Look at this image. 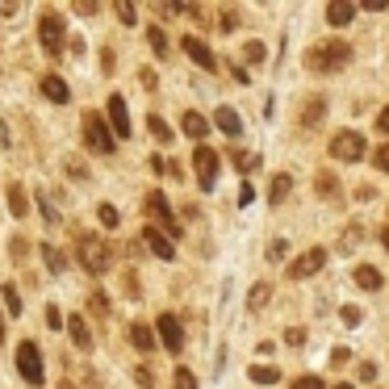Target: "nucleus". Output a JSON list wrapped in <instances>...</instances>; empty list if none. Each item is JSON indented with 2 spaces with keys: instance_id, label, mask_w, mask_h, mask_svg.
Segmentation results:
<instances>
[{
  "instance_id": "1",
  "label": "nucleus",
  "mask_w": 389,
  "mask_h": 389,
  "mask_svg": "<svg viewBox=\"0 0 389 389\" xmlns=\"http://www.w3.org/2000/svg\"><path fill=\"white\" fill-rule=\"evenodd\" d=\"M76 260L84 264V272L105 276L109 268H114V247H109L101 235H80L76 231Z\"/></svg>"
},
{
  "instance_id": "2",
  "label": "nucleus",
  "mask_w": 389,
  "mask_h": 389,
  "mask_svg": "<svg viewBox=\"0 0 389 389\" xmlns=\"http://www.w3.org/2000/svg\"><path fill=\"white\" fill-rule=\"evenodd\" d=\"M344 63H352V46L339 42V38L318 42V46H310V54H306V67H310V72H339Z\"/></svg>"
},
{
  "instance_id": "3",
  "label": "nucleus",
  "mask_w": 389,
  "mask_h": 389,
  "mask_svg": "<svg viewBox=\"0 0 389 389\" xmlns=\"http://www.w3.org/2000/svg\"><path fill=\"white\" fill-rule=\"evenodd\" d=\"M38 42H42V50L50 54V59H59V54H63L67 30H63V17L54 13V9H46V13L38 17Z\"/></svg>"
},
{
  "instance_id": "4",
  "label": "nucleus",
  "mask_w": 389,
  "mask_h": 389,
  "mask_svg": "<svg viewBox=\"0 0 389 389\" xmlns=\"http://www.w3.org/2000/svg\"><path fill=\"white\" fill-rule=\"evenodd\" d=\"M84 143H88L96 155H109L118 138L109 134V126H105V118H101V114H84Z\"/></svg>"
},
{
  "instance_id": "5",
  "label": "nucleus",
  "mask_w": 389,
  "mask_h": 389,
  "mask_svg": "<svg viewBox=\"0 0 389 389\" xmlns=\"http://www.w3.org/2000/svg\"><path fill=\"white\" fill-rule=\"evenodd\" d=\"M17 372H21L30 385H42V381H46V368H42V352H38V344L25 339V344L17 348Z\"/></svg>"
},
{
  "instance_id": "6",
  "label": "nucleus",
  "mask_w": 389,
  "mask_h": 389,
  "mask_svg": "<svg viewBox=\"0 0 389 389\" xmlns=\"http://www.w3.org/2000/svg\"><path fill=\"white\" fill-rule=\"evenodd\" d=\"M330 155L344 159V163L364 159V134H360V130H339L335 138H330Z\"/></svg>"
},
{
  "instance_id": "7",
  "label": "nucleus",
  "mask_w": 389,
  "mask_h": 389,
  "mask_svg": "<svg viewBox=\"0 0 389 389\" xmlns=\"http://www.w3.org/2000/svg\"><path fill=\"white\" fill-rule=\"evenodd\" d=\"M143 213L159 222V227H163V235H180V231H176V218H172V205H168V197H163V193H147Z\"/></svg>"
},
{
  "instance_id": "8",
  "label": "nucleus",
  "mask_w": 389,
  "mask_h": 389,
  "mask_svg": "<svg viewBox=\"0 0 389 389\" xmlns=\"http://www.w3.org/2000/svg\"><path fill=\"white\" fill-rule=\"evenodd\" d=\"M193 163H197V185L209 193V189L218 185V163H222L218 151H213V147H197V151H193Z\"/></svg>"
},
{
  "instance_id": "9",
  "label": "nucleus",
  "mask_w": 389,
  "mask_h": 389,
  "mask_svg": "<svg viewBox=\"0 0 389 389\" xmlns=\"http://www.w3.org/2000/svg\"><path fill=\"white\" fill-rule=\"evenodd\" d=\"M155 330H159V344L168 348L172 356H180V348H185V330H180V318H176V314H159Z\"/></svg>"
},
{
  "instance_id": "10",
  "label": "nucleus",
  "mask_w": 389,
  "mask_h": 389,
  "mask_svg": "<svg viewBox=\"0 0 389 389\" xmlns=\"http://www.w3.org/2000/svg\"><path fill=\"white\" fill-rule=\"evenodd\" d=\"M109 134H114V138H130L134 130H130V109H126V101L114 92V96H109Z\"/></svg>"
},
{
  "instance_id": "11",
  "label": "nucleus",
  "mask_w": 389,
  "mask_h": 389,
  "mask_svg": "<svg viewBox=\"0 0 389 389\" xmlns=\"http://www.w3.org/2000/svg\"><path fill=\"white\" fill-rule=\"evenodd\" d=\"M322 264H326V251H322V247H310L306 255H297V260L289 264V281H306V276H314Z\"/></svg>"
},
{
  "instance_id": "12",
  "label": "nucleus",
  "mask_w": 389,
  "mask_h": 389,
  "mask_svg": "<svg viewBox=\"0 0 389 389\" xmlns=\"http://www.w3.org/2000/svg\"><path fill=\"white\" fill-rule=\"evenodd\" d=\"M180 50L189 54V59H193V63H197L201 72H213V67H218V59H213V50H209V46L201 42V38H193V34H185V38H180Z\"/></svg>"
},
{
  "instance_id": "13",
  "label": "nucleus",
  "mask_w": 389,
  "mask_h": 389,
  "mask_svg": "<svg viewBox=\"0 0 389 389\" xmlns=\"http://www.w3.org/2000/svg\"><path fill=\"white\" fill-rule=\"evenodd\" d=\"M143 243H147V251L159 255V260H176V243L163 235L159 227H147V231H143Z\"/></svg>"
},
{
  "instance_id": "14",
  "label": "nucleus",
  "mask_w": 389,
  "mask_h": 389,
  "mask_svg": "<svg viewBox=\"0 0 389 389\" xmlns=\"http://www.w3.org/2000/svg\"><path fill=\"white\" fill-rule=\"evenodd\" d=\"M42 96H46L50 105H67V101H72V88H67L63 76H54V72H50V76H42Z\"/></svg>"
},
{
  "instance_id": "15",
  "label": "nucleus",
  "mask_w": 389,
  "mask_h": 389,
  "mask_svg": "<svg viewBox=\"0 0 389 389\" xmlns=\"http://www.w3.org/2000/svg\"><path fill=\"white\" fill-rule=\"evenodd\" d=\"M213 122H218V130L227 134V138H239L243 134V118L235 114L231 105H222V109H213Z\"/></svg>"
},
{
  "instance_id": "16",
  "label": "nucleus",
  "mask_w": 389,
  "mask_h": 389,
  "mask_svg": "<svg viewBox=\"0 0 389 389\" xmlns=\"http://www.w3.org/2000/svg\"><path fill=\"white\" fill-rule=\"evenodd\" d=\"M67 335H72V344H76L80 352H88V348H92V330H88V322H84L80 314H72V318H67Z\"/></svg>"
},
{
  "instance_id": "17",
  "label": "nucleus",
  "mask_w": 389,
  "mask_h": 389,
  "mask_svg": "<svg viewBox=\"0 0 389 389\" xmlns=\"http://www.w3.org/2000/svg\"><path fill=\"white\" fill-rule=\"evenodd\" d=\"M289 193H293V176L276 172V176H272V185H268V201H272V205H281V201H285Z\"/></svg>"
},
{
  "instance_id": "18",
  "label": "nucleus",
  "mask_w": 389,
  "mask_h": 389,
  "mask_svg": "<svg viewBox=\"0 0 389 389\" xmlns=\"http://www.w3.org/2000/svg\"><path fill=\"white\" fill-rule=\"evenodd\" d=\"M180 126H185V134H189V138H197V143H201V138L209 134V122H205V118L197 114V109H189V114L180 118Z\"/></svg>"
},
{
  "instance_id": "19",
  "label": "nucleus",
  "mask_w": 389,
  "mask_h": 389,
  "mask_svg": "<svg viewBox=\"0 0 389 389\" xmlns=\"http://www.w3.org/2000/svg\"><path fill=\"white\" fill-rule=\"evenodd\" d=\"M130 344H134L138 352H151V348H155V330H151L147 322H134V326H130Z\"/></svg>"
},
{
  "instance_id": "20",
  "label": "nucleus",
  "mask_w": 389,
  "mask_h": 389,
  "mask_svg": "<svg viewBox=\"0 0 389 389\" xmlns=\"http://www.w3.org/2000/svg\"><path fill=\"white\" fill-rule=\"evenodd\" d=\"M352 17H356V5H348V0H339V5L326 9V21H330V25H348Z\"/></svg>"
},
{
  "instance_id": "21",
  "label": "nucleus",
  "mask_w": 389,
  "mask_h": 389,
  "mask_svg": "<svg viewBox=\"0 0 389 389\" xmlns=\"http://www.w3.org/2000/svg\"><path fill=\"white\" fill-rule=\"evenodd\" d=\"M322 114H326V101H322V96H314V101L302 109V126H306V130H310V126H318V122H322Z\"/></svg>"
},
{
  "instance_id": "22",
  "label": "nucleus",
  "mask_w": 389,
  "mask_h": 389,
  "mask_svg": "<svg viewBox=\"0 0 389 389\" xmlns=\"http://www.w3.org/2000/svg\"><path fill=\"white\" fill-rule=\"evenodd\" d=\"M356 285H360V289H368V293H372V289H381V272H377L372 264H360V268H356Z\"/></svg>"
},
{
  "instance_id": "23",
  "label": "nucleus",
  "mask_w": 389,
  "mask_h": 389,
  "mask_svg": "<svg viewBox=\"0 0 389 389\" xmlns=\"http://www.w3.org/2000/svg\"><path fill=\"white\" fill-rule=\"evenodd\" d=\"M268 302H272V285H268V281L251 285V293H247V310H264Z\"/></svg>"
},
{
  "instance_id": "24",
  "label": "nucleus",
  "mask_w": 389,
  "mask_h": 389,
  "mask_svg": "<svg viewBox=\"0 0 389 389\" xmlns=\"http://www.w3.org/2000/svg\"><path fill=\"white\" fill-rule=\"evenodd\" d=\"M147 130H151V138H155V143H172V134H176L168 122H163V118H155V114L147 118Z\"/></svg>"
},
{
  "instance_id": "25",
  "label": "nucleus",
  "mask_w": 389,
  "mask_h": 389,
  "mask_svg": "<svg viewBox=\"0 0 389 389\" xmlns=\"http://www.w3.org/2000/svg\"><path fill=\"white\" fill-rule=\"evenodd\" d=\"M251 381H255V385H276V381H281V368H272V364H251Z\"/></svg>"
},
{
  "instance_id": "26",
  "label": "nucleus",
  "mask_w": 389,
  "mask_h": 389,
  "mask_svg": "<svg viewBox=\"0 0 389 389\" xmlns=\"http://www.w3.org/2000/svg\"><path fill=\"white\" fill-rule=\"evenodd\" d=\"M42 260H46V272L63 276V268H67V264H63V251H59V247H46V243H42Z\"/></svg>"
},
{
  "instance_id": "27",
  "label": "nucleus",
  "mask_w": 389,
  "mask_h": 389,
  "mask_svg": "<svg viewBox=\"0 0 389 389\" xmlns=\"http://www.w3.org/2000/svg\"><path fill=\"white\" fill-rule=\"evenodd\" d=\"M314 189H318V197H335V193H339V180L330 176V172H318V176H314Z\"/></svg>"
},
{
  "instance_id": "28",
  "label": "nucleus",
  "mask_w": 389,
  "mask_h": 389,
  "mask_svg": "<svg viewBox=\"0 0 389 389\" xmlns=\"http://www.w3.org/2000/svg\"><path fill=\"white\" fill-rule=\"evenodd\" d=\"M147 42H151V50L159 54V59L168 54V38H163V30H159V25H147Z\"/></svg>"
},
{
  "instance_id": "29",
  "label": "nucleus",
  "mask_w": 389,
  "mask_h": 389,
  "mask_svg": "<svg viewBox=\"0 0 389 389\" xmlns=\"http://www.w3.org/2000/svg\"><path fill=\"white\" fill-rule=\"evenodd\" d=\"M9 209H13V218H25V209H30V205H25L21 185H13V189H9Z\"/></svg>"
},
{
  "instance_id": "30",
  "label": "nucleus",
  "mask_w": 389,
  "mask_h": 389,
  "mask_svg": "<svg viewBox=\"0 0 389 389\" xmlns=\"http://www.w3.org/2000/svg\"><path fill=\"white\" fill-rule=\"evenodd\" d=\"M96 218H101V227H109V231H118V227H122V213H118L114 205H101Z\"/></svg>"
},
{
  "instance_id": "31",
  "label": "nucleus",
  "mask_w": 389,
  "mask_h": 389,
  "mask_svg": "<svg viewBox=\"0 0 389 389\" xmlns=\"http://www.w3.org/2000/svg\"><path fill=\"white\" fill-rule=\"evenodd\" d=\"M0 297H5V310H9L13 318L21 314V297H17V289H13V285H0Z\"/></svg>"
},
{
  "instance_id": "32",
  "label": "nucleus",
  "mask_w": 389,
  "mask_h": 389,
  "mask_svg": "<svg viewBox=\"0 0 389 389\" xmlns=\"http://www.w3.org/2000/svg\"><path fill=\"white\" fill-rule=\"evenodd\" d=\"M118 21H122V25H134V21H138V9L130 5V0H118Z\"/></svg>"
},
{
  "instance_id": "33",
  "label": "nucleus",
  "mask_w": 389,
  "mask_h": 389,
  "mask_svg": "<svg viewBox=\"0 0 389 389\" xmlns=\"http://www.w3.org/2000/svg\"><path fill=\"white\" fill-rule=\"evenodd\" d=\"M264 54H268V50H264V42H247V46H243V59H247V63H260Z\"/></svg>"
},
{
  "instance_id": "34",
  "label": "nucleus",
  "mask_w": 389,
  "mask_h": 389,
  "mask_svg": "<svg viewBox=\"0 0 389 389\" xmlns=\"http://www.w3.org/2000/svg\"><path fill=\"white\" fill-rule=\"evenodd\" d=\"M134 381H138V389H155V377H151V368H147V364H138V368H134Z\"/></svg>"
},
{
  "instance_id": "35",
  "label": "nucleus",
  "mask_w": 389,
  "mask_h": 389,
  "mask_svg": "<svg viewBox=\"0 0 389 389\" xmlns=\"http://www.w3.org/2000/svg\"><path fill=\"white\" fill-rule=\"evenodd\" d=\"M176 389H197V377L189 372V368H176V381H172Z\"/></svg>"
},
{
  "instance_id": "36",
  "label": "nucleus",
  "mask_w": 389,
  "mask_h": 389,
  "mask_svg": "<svg viewBox=\"0 0 389 389\" xmlns=\"http://www.w3.org/2000/svg\"><path fill=\"white\" fill-rule=\"evenodd\" d=\"M289 389H326V385H322V377H297Z\"/></svg>"
},
{
  "instance_id": "37",
  "label": "nucleus",
  "mask_w": 389,
  "mask_h": 389,
  "mask_svg": "<svg viewBox=\"0 0 389 389\" xmlns=\"http://www.w3.org/2000/svg\"><path fill=\"white\" fill-rule=\"evenodd\" d=\"M235 25H239V13L235 9H222V34H231Z\"/></svg>"
},
{
  "instance_id": "38",
  "label": "nucleus",
  "mask_w": 389,
  "mask_h": 389,
  "mask_svg": "<svg viewBox=\"0 0 389 389\" xmlns=\"http://www.w3.org/2000/svg\"><path fill=\"white\" fill-rule=\"evenodd\" d=\"M339 318H344L348 326H360V306H344V310H339Z\"/></svg>"
},
{
  "instance_id": "39",
  "label": "nucleus",
  "mask_w": 389,
  "mask_h": 389,
  "mask_svg": "<svg viewBox=\"0 0 389 389\" xmlns=\"http://www.w3.org/2000/svg\"><path fill=\"white\" fill-rule=\"evenodd\" d=\"M285 251H289V243H285V239H276V243H268V260H285Z\"/></svg>"
},
{
  "instance_id": "40",
  "label": "nucleus",
  "mask_w": 389,
  "mask_h": 389,
  "mask_svg": "<svg viewBox=\"0 0 389 389\" xmlns=\"http://www.w3.org/2000/svg\"><path fill=\"white\" fill-rule=\"evenodd\" d=\"M285 344H289V348H302V344H306V330H302V326L285 330Z\"/></svg>"
},
{
  "instance_id": "41",
  "label": "nucleus",
  "mask_w": 389,
  "mask_h": 389,
  "mask_svg": "<svg viewBox=\"0 0 389 389\" xmlns=\"http://www.w3.org/2000/svg\"><path fill=\"white\" fill-rule=\"evenodd\" d=\"M38 209H42V213H46V222H59V209H54V205H50V201H46V193H42V197H38Z\"/></svg>"
},
{
  "instance_id": "42",
  "label": "nucleus",
  "mask_w": 389,
  "mask_h": 389,
  "mask_svg": "<svg viewBox=\"0 0 389 389\" xmlns=\"http://www.w3.org/2000/svg\"><path fill=\"white\" fill-rule=\"evenodd\" d=\"M147 163H151V172H155V176H168V159H163V155H151Z\"/></svg>"
},
{
  "instance_id": "43",
  "label": "nucleus",
  "mask_w": 389,
  "mask_h": 389,
  "mask_svg": "<svg viewBox=\"0 0 389 389\" xmlns=\"http://www.w3.org/2000/svg\"><path fill=\"white\" fill-rule=\"evenodd\" d=\"M348 360H352V352H348V348H335V352H330V364H335V368H344Z\"/></svg>"
},
{
  "instance_id": "44",
  "label": "nucleus",
  "mask_w": 389,
  "mask_h": 389,
  "mask_svg": "<svg viewBox=\"0 0 389 389\" xmlns=\"http://www.w3.org/2000/svg\"><path fill=\"white\" fill-rule=\"evenodd\" d=\"M372 159H377V168H381V172H389V143H385V147H381Z\"/></svg>"
},
{
  "instance_id": "45",
  "label": "nucleus",
  "mask_w": 389,
  "mask_h": 389,
  "mask_svg": "<svg viewBox=\"0 0 389 389\" xmlns=\"http://www.w3.org/2000/svg\"><path fill=\"white\" fill-rule=\"evenodd\" d=\"M251 201H255V189H251V185H243V189H239V205H243V209H247V205H251Z\"/></svg>"
},
{
  "instance_id": "46",
  "label": "nucleus",
  "mask_w": 389,
  "mask_h": 389,
  "mask_svg": "<svg viewBox=\"0 0 389 389\" xmlns=\"http://www.w3.org/2000/svg\"><path fill=\"white\" fill-rule=\"evenodd\" d=\"M46 326H63V314L54 310V306H46Z\"/></svg>"
},
{
  "instance_id": "47",
  "label": "nucleus",
  "mask_w": 389,
  "mask_h": 389,
  "mask_svg": "<svg viewBox=\"0 0 389 389\" xmlns=\"http://www.w3.org/2000/svg\"><path fill=\"white\" fill-rule=\"evenodd\" d=\"M9 251H13V255H17V260H21V255H25V251H30V243H25V239H13V243H9Z\"/></svg>"
},
{
  "instance_id": "48",
  "label": "nucleus",
  "mask_w": 389,
  "mask_h": 389,
  "mask_svg": "<svg viewBox=\"0 0 389 389\" xmlns=\"http://www.w3.org/2000/svg\"><path fill=\"white\" fill-rule=\"evenodd\" d=\"M92 310H96V314H109V302H105V293H92Z\"/></svg>"
},
{
  "instance_id": "49",
  "label": "nucleus",
  "mask_w": 389,
  "mask_h": 389,
  "mask_svg": "<svg viewBox=\"0 0 389 389\" xmlns=\"http://www.w3.org/2000/svg\"><path fill=\"white\" fill-rule=\"evenodd\" d=\"M101 59H105V63H101V67H105V72H114V67H118V63H114V50H109V46H105V50H101Z\"/></svg>"
},
{
  "instance_id": "50",
  "label": "nucleus",
  "mask_w": 389,
  "mask_h": 389,
  "mask_svg": "<svg viewBox=\"0 0 389 389\" xmlns=\"http://www.w3.org/2000/svg\"><path fill=\"white\" fill-rule=\"evenodd\" d=\"M372 377H377V364L364 360V364H360V381H372Z\"/></svg>"
},
{
  "instance_id": "51",
  "label": "nucleus",
  "mask_w": 389,
  "mask_h": 389,
  "mask_svg": "<svg viewBox=\"0 0 389 389\" xmlns=\"http://www.w3.org/2000/svg\"><path fill=\"white\" fill-rule=\"evenodd\" d=\"M67 176H80V180H84V176H88V168H84V163H67Z\"/></svg>"
},
{
  "instance_id": "52",
  "label": "nucleus",
  "mask_w": 389,
  "mask_h": 389,
  "mask_svg": "<svg viewBox=\"0 0 389 389\" xmlns=\"http://www.w3.org/2000/svg\"><path fill=\"white\" fill-rule=\"evenodd\" d=\"M96 9H101V5H92V0H84V5H76V13H84V17H92Z\"/></svg>"
},
{
  "instance_id": "53",
  "label": "nucleus",
  "mask_w": 389,
  "mask_h": 389,
  "mask_svg": "<svg viewBox=\"0 0 389 389\" xmlns=\"http://www.w3.org/2000/svg\"><path fill=\"white\" fill-rule=\"evenodd\" d=\"M377 130H385V134H389V105L381 109V118H377Z\"/></svg>"
},
{
  "instance_id": "54",
  "label": "nucleus",
  "mask_w": 389,
  "mask_h": 389,
  "mask_svg": "<svg viewBox=\"0 0 389 389\" xmlns=\"http://www.w3.org/2000/svg\"><path fill=\"white\" fill-rule=\"evenodd\" d=\"M5 147H9V126L0 122V151H5Z\"/></svg>"
},
{
  "instance_id": "55",
  "label": "nucleus",
  "mask_w": 389,
  "mask_h": 389,
  "mask_svg": "<svg viewBox=\"0 0 389 389\" xmlns=\"http://www.w3.org/2000/svg\"><path fill=\"white\" fill-rule=\"evenodd\" d=\"M381 247H385V251H389V231H381Z\"/></svg>"
},
{
  "instance_id": "56",
  "label": "nucleus",
  "mask_w": 389,
  "mask_h": 389,
  "mask_svg": "<svg viewBox=\"0 0 389 389\" xmlns=\"http://www.w3.org/2000/svg\"><path fill=\"white\" fill-rule=\"evenodd\" d=\"M5 335H9V330H5V318H0V344H5Z\"/></svg>"
},
{
  "instance_id": "57",
  "label": "nucleus",
  "mask_w": 389,
  "mask_h": 389,
  "mask_svg": "<svg viewBox=\"0 0 389 389\" xmlns=\"http://www.w3.org/2000/svg\"><path fill=\"white\" fill-rule=\"evenodd\" d=\"M335 389H352V385H335Z\"/></svg>"
},
{
  "instance_id": "58",
  "label": "nucleus",
  "mask_w": 389,
  "mask_h": 389,
  "mask_svg": "<svg viewBox=\"0 0 389 389\" xmlns=\"http://www.w3.org/2000/svg\"><path fill=\"white\" fill-rule=\"evenodd\" d=\"M63 389H76V385H63Z\"/></svg>"
}]
</instances>
